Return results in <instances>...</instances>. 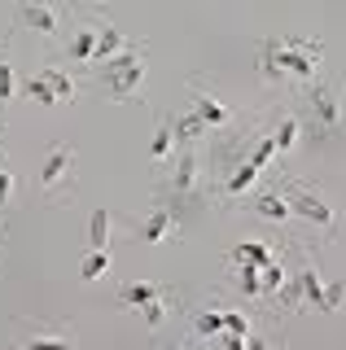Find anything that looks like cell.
<instances>
[{
  "mask_svg": "<svg viewBox=\"0 0 346 350\" xmlns=\"http://www.w3.org/2000/svg\"><path fill=\"white\" fill-rule=\"evenodd\" d=\"M324 40H311V36H267L258 44V70H263L267 83H285V79H298L311 83L320 79V62H324Z\"/></svg>",
  "mask_w": 346,
  "mask_h": 350,
  "instance_id": "cell-1",
  "label": "cell"
},
{
  "mask_svg": "<svg viewBox=\"0 0 346 350\" xmlns=\"http://www.w3.org/2000/svg\"><path fill=\"white\" fill-rule=\"evenodd\" d=\"M298 101H302V114L311 131L320 136H338L346 131V83L342 79H311L298 88Z\"/></svg>",
  "mask_w": 346,
  "mask_h": 350,
  "instance_id": "cell-2",
  "label": "cell"
},
{
  "mask_svg": "<svg viewBox=\"0 0 346 350\" xmlns=\"http://www.w3.org/2000/svg\"><path fill=\"white\" fill-rule=\"evenodd\" d=\"M276 193L289 202V215H294V219H302V224H311V228H320L324 237H346V215H342L324 193L307 189V184H298V180H280Z\"/></svg>",
  "mask_w": 346,
  "mask_h": 350,
  "instance_id": "cell-3",
  "label": "cell"
},
{
  "mask_svg": "<svg viewBox=\"0 0 346 350\" xmlns=\"http://www.w3.org/2000/svg\"><path fill=\"white\" fill-rule=\"evenodd\" d=\"M145 66H149V44H127V53H118L114 62H105L92 75L101 79L105 96L132 101V96H140V83H145Z\"/></svg>",
  "mask_w": 346,
  "mask_h": 350,
  "instance_id": "cell-4",
  "label": "cell"
},
{
  "mask_svg": "<svg viewBox=\"0 0 346 350\" xmlns=\"http://www.w3.org/2000/svg\"><path fill=\"white\" fill-rule=\"evenodd\" d=\"M75 167H79V149L75 145H53L44 167L36 175V189L40 197H49V202H62V197L75 193Z\"/></svg>",
  "mask_w": 346,
  "mask_h": 350,
  "instance_id": "cell-5",
  "label": "cell"
},
{
  "mask_svg": "<svg viewBox=\"0 0 346 350\" xmlns=\"http://www.w3.org/2000/svg\"><path fill=\"white\" fill-rule=\"evenodd\" d=\"M185 197H202V158H198V145H180L176 162H171L167 180H162V202L180 206Z\"/></svg>",
  "mask_w": 346,
  "mask_h": 350,
  "instance_id": "cell-6",
  "label": "cell"
},
{
  "mask_svg": "<svg viewBox=\"0 0 346 350\" xmlns=\"http://www.w3.org/2000/svg\"><path fill=\"white\" fill-rule=\"evenodd\" d=\"M189 101H193V114L202 118V127L211 131H224L228 140H241V118H237V109H228L215 92H207L198 79H189Z\"/></svg>",
  "mask_w": 346,
  "mask_h": 350,
  "instance_id": "cell-7",
  "label": "cell"
},
{
  "mask_svg": "<svg viewBox=\"0 0 346 350\" xmlns=\"http://www.w3.org/2000/svg\"><path fill=\"white\" fill-rule=\"evenodd\" d=\"M18 27L36 31L44 40H62V31L70 27V14L62 5H49V0H27V5H18Z\"/></svg>",
  "mask_w": 346,
  "mask_h": 350,
  "instance_id": "cell-8",
  "label": "cell"
},
{
  "mask_svg": "<svg viewBox=\"0 0 346 350\" xmlns=\"http://www.w3.org/2000/svg\"><path fill=\"white\" fill-rule=\"evenodd\" d=\"M101 27H105L101 14L70 18V40H66L62 62H70V66H92V53H96V40H101Z\"/></svg>",
  "mask_w": 346,
  "mask_h": 350,
  "instance_id": "cell-9",
  "label": "cell"
},
{
  "mask_svg": "<svg viewBox=\"0 0 346 350\" xmlns=\"http://www.w3.org/2000/svg\"><path fill=\"white\" fill-rule=\"evenodd\" d=\"M180 232H185V224H180V211L171 202H158L154 211L132 228V237L140 241V245H162V241H171V237H180Z\"/></svg>",
  "mask_w": 346,
  "mask_h": 350,
  "instance_id": "cell-10",
  "label": "cell"
},
{
  "mask_svg": "<svg viewBox=\"0 0 346 350\" xmlns=\"http://www.w3.org/2000/svg\"><path fill=\"white\" fill-rule=\"evenodd\" d=\"M258 175H263V171H258L250 158H237V162H228V171H224V180L211 189V197H224V202H241V197L258 184Z\"/></svg>",
  "mask_w": 346,
  "mask_h": 350,
  "instance_id": "cell-11",
  "label": "cell"
},
{
  "mask_svg": "<svg viewBox=\"0 0 346 350\" xmlns=\"http://www.w3.org/2000/svg\"><path fill=\"white\" fill-rule=\"evenodd\" d=\"M18 346L23 350H75V333L66 328H18Z\"/></svg>",
  "mask_w": 346,
  "mask_h": 350,
  "instance_id": "cell-12",
  "label": "cell"
},
{
  "mask_svg": "<svg viewBox=\"0 0 346 350\" xmlns=\"http://www.w3.org/2000/svg\"><path fill=\"white\" fill-rule=\"evenodd\" d=\"M250 211H254L258 219H267V224H289V219H294V215H289V202H285L276 189L254 193V197H250Z\"/></svg>",
  "mask_w": 346,
  "mask_h": 350,
  "instance_id": "cell-13",
  "label": "cell"
},
{
  "mask_svg": "<svg viewBox=\"0 0 346 350\" xmlns=\"http://www.w3.org/2000/svg\"><path fill=\"white\" fill-rule=\"evenodd\" d=\"M118 53H127V40H123V31L114 27L110 18H105V27H101V40H96V53H92V66L101 70L105 62H114Z\"/></svg>",
  "mask_w": 346,
  "mask_h": 350,
  "instance_id": "cell-14",
  "label": "cell"
},
{
  "mask_svg": "<svg viewBox=\"0 0 346 350\" xmlns=\"http://www.w3.org/2000/svg\"><path fill=\"white\" fill-rule=\"evenodd\" d=\"M40 75H44V83L53 88V96H57V101H66V96L75 101V96H79V79H75V75H70L62 62H49Z\"/></svg>",
  "mask_w": 346,
  "mask_h": 350,
  "instance_id": "cell-15",
  "label": "cell"
},
{
  "mask_svg": "<svg viewBox=\"0 0 346 350\" xmlns=\"http://www.w3.org/2000/svg\"><path fill=\"white\" fill-rule=\"evenodd\" d=\"M176 153V131H171V118L158 114V127H154V140H149V162L162 167V162Z\"/></svg>",
  "mask_w": 346,
  "mask_h": 350,
  "instance_id": "cell-16",
  "label": "cell"
},
{
  "mask_svg": "<svg viewBox=\"0 0 346 350\" xmlns=\"http://www.w3.org/2000/svg\"><path fill=\"white\" fill-rule=\"evenodd\" d=\"M162 284H154V280H132V284H123V289H118V306H149L154 298H162Z\"/></svg>",
  "mask_w": 346,
  "mask_h": 350,
  "instance_id": "cell-17",
  "label": "cell"
},
{
  "mask_svg": "<svg viewBox=\"0 0 346 350\" xmlns=\"http://www.w3.org/2000/svg\"><path fill=\"white\" fill-rule=\"evenodd\" d=\"M228 258H232V262H250V267H258V271H263L267 262H276L272 250H267V241H241V245L228 250Z\"/></svg>",
  "mask_w": 346,
  "mask_h": 350,
  "instance_id": "cell-18",
  "label": "cell"
},
{
  "mask_svg": "<svg viewBox=\"0 0 346 350\" xmlns=\"http://www.w3.org/2000/svg\"><path fill=\"white\" fill-rule=\"evenodd\" d=\"M267 136H272L276 153H289V149L298 145V136H302V118H298V114H285L276 127H267Z\"/></svg>",
  "mask_w": 346,
  "mask_h": 350,
  "instance_id": "cell-19",
  "label": "cell"
},
{
  "mask_svg": "<svg viewBox=\"0 0 346 350\" xmlns=\"http://www.w3.org/2000/svg\"><path fill=\"white\" fill-rule=\"evenodd\" d=\"M110 237H114L110 211H92V219H88V245L92 250H110Z\"/></svg>",
  "mask_w": 346,
  "mask_h": 350,
  "instance_id": "cell-20",
  "label": "cell"
},
{
  "mask_svg": "<svg viewBox=\"0 0 346 350\" xmlns=\"http://www.w3.org/2000/svg\"><path fill=\"white\" fill-rule=\"evenodd\" d=\"M110 262H114L110 250H88V254L79 258V280H101L105 271H110Z\"/></svg>",
  "mask_w": 346,
  "mask_h": 350,
  "instance_id": "cell-21",
  "label": "cell"
},
{
  "mask_svg": "<svg viewBox=\"0 0 346 350\" xmlns=\"http://www.w3.org/2000/svg\"><path fill=\"white\" fill-rule=\"evenodd\" d=\"M171 131H176V145H198V136H202L207 127H202V118H198V114L189 109V114L171 118Z\"/></svg>",
  "mask_w": 346,
  "mask_h": 350,
  "instance_id": "cell-22",
  "label": "cell"
},
{
  "mask_svg": "<svg viewBox=\"0 0 346 350\" xmlns=\"http://www.w3.org/2000/svg\"><path fill=\"white\" fill-rule=\"evenodd\" d=\"M232 289L245 293V298H263V289H258V267H250V262H237L232 271Z\"/></svg>",
  "mask_w": 346,
  "mask_h": 350,
  "instance_id": "cell-23",
  "label": "cell"
},
{
  "mask_svg": "<svg viewBox=\"0 0 346 350\" xmlns=\"http://www.w3.org/2000/svg\"><path fill=\"white\" fill-rule=\"evenodd\" d=\"M285 280H289V271L280 267V262H267V267L258 271V289H263V298H276V293L285 289Z\"/></svg>",
  "mask_w": 346,
  "mask_h": 350,
  "instance_id": "cell-24",
  "label": "cell"
},
{
  "mask_svg": "<svg viewBox=\"0 0 346 350\" xmlns=\"http://www.w3.org/2000/svg\"><path fill=\"white\" fill-rule=\"evenodd\" d=\"M189 324H193V337H219V333H224L219 311H193Z\"/></svg>",
  "mask_w": 346,
  "mask_h": 350,
  "instance_id": "cell-25",
  "label": "cell"
},
{
  "mask_svg": "<svg viewBox=\"0 0 346 350\" xmlns=\"http://www.w3.org/2000/svg\"><path fill=\"white\" fill-rule=\"evenodd\" d=\"M14 66H9V40H0V105H9L14 96Z\"/></svg>",
  "mask_w": 346,
  "mask_h": 350,
  "instance_id": "cell-26",
  "label": "cell"
},
{
  "mask_svg": "<svg viewBox=\"0 0 346 350\" xmlns=\"http://www.w3.org/2000/svg\"><path fill=\"white\" fill-rule=\"evenodd\" d=\"M23 92L31 96V101H40V105H57V96H53V88L44 83V75H31V79L23 83Z\"/></svg>",
  "mask_w": 346,
  "mask_h": 350,
  "instance_id": "cell-27",
  "label": "cell"
},
{
  "mask_svg": "<svg viewBox=\"0 0 346 350\" xmlns=\"http://www.w3.org/2000/svg\"><path fill=\"white\" fill-rule=\"evenodd\" d=\"M140 315H145V324H149V328L158 333V328L167 324V315H171V311H167V293H162V298H154L149 306H140Z\"/></svg>",
  "mask_w": 346,
  "mask_h": 350,
  "instance_id": "cell-28",
  "label": "cell"
},
{
  "mask_svg": "<svg viewBox=\"0 0 346 350\" xmlns=\"http://www.w3.org/2000/svg\"><path fill=\"white\" fill-rule=\"evenodd\" d=\"M14 193H18V180H14V171H9V162L0 158V211H9Z\"/></svg>",
  "mask_w": 346,
  "mask_h": 350,
  "instance_id": "cell-29",
  "label": "cell"
},
{
  "mask_svg": "<svg viewBox=\"0 0 346 350\" xmlns=\"http://www.w3.org/2000/svg\"><path fill=\"white\" fill-rule=\"evenodd\" d=\"M219 320H224V333L250 337V315H241V311H219Z\"/></svg>",
  "mask_w": 346,
  "mask_h": 350,
  "instance_id": "cell-30",
  "label": "cell"
},
{
  "mask_svg": "<svg viewBox=\"0 0 346 350\" xmlns=\"http://www.w3.org/2000/svg\"><path fill=\"white\" fill-rule=\"evenodd\" d=\"M219 342H224V350H241V346H245V337H237V333H219Z\"/></svg>",
  "mask_w": 346,
  "mask_h": 350,
  "instance_id": "cell-31",
  "label": "cell"
},
{
  "mask_svg": "<svg viewBox=\"0 0 346 350\" xmlns=\"http://www.w3.org/2000/svg\"><path fill=\"white\" fill-rule=\"evenodd\" d=\"M241 350H267V342H263V337H250V342H245Z\"/></svg>",
  "mask_w": 346,
  "mask_h": 350,
  "instance_id": "cell-32",
  "label": "cell"
},
{
  "mask_svg": "<svg viewBox=\"0 0 346 350\" xmlns=\"http://www.w3.org/2000/svg\"><path fill=\"white\" fill-rule=\"evenodd\" d=\"M0 136H5V118H0Z\"/></svg>",
  "mask_w": 346,
  "mask_h": 350,
  "instance_id": "cell-33",
  "label": "cell"
}]
</instances>
